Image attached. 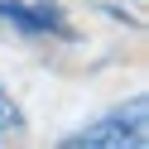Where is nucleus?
<instances>
[{
  "label": "nucleus",
  "instance_id": "nucleus-1",
  "mask_svg": "<svg viewBox=\"0 0 149 149\" xmlns=\"http://www.w3.org/2000/svg\"><path fill=\"white\" fill-rule=\"evenodd\" d=\"M149 101L135 96L130 106L111 111V116H101L96 125H82L77 135H68L63 144L68 149H144L149 144Z\"/></svg>",
  "mask_w": 149,
  "mask_h": 149
},
{
  "label": "nucleus",
  "instance_id": "nucleus-2",
  "mask_svg": "<svg viewBox=\"0 0 149 149\" xmlns=\"http://www.w3.org/2000/svg\"><path fill=\"white\" fill-rule=\"evenodd\" d=\"M0 19L24 39H43V34H68V15L53 0H0Z\"/></svg>",
  "mask_w": 149,
  "mask_h": 149
},
{
  "label": "nucleus",
  "instance_id": "nucleus-3",
  "mask_svg": "<svg viewBox=\"0 0 149 149\" xmlns=\"http://www.w3.org/2000/svg\"><path fill=\"white\" fill-rule=\"evenodd\" d=\"M19 125V106H15V96L5 87H0V135H5V130H15Z\"/></svg>",
  "mask_w": 149,
  "mask_h": 149
}]
</instances>
